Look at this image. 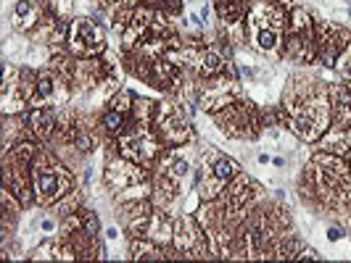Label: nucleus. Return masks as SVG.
I'll return each instance as SVG.
<instances>
[{
  "mask_svg": "<svg viewBox=\"0 0 351 263\" xmlns=\"http://www.w3.org/2000/svg\"><path fill=\"white\" fill-rule=\"evenodd\" d=\"M306 193L322 206H346L351 203V169L343 156L317 153L304 169Z\"/></svg>",
  "mask_w": 351,
  "mask_h": 263,
  "instance_id": "nucleus-1",
  "label": "nucleus"
},
{
  "mask_svg": "<svg viewBox=\"0 0 351 263\" xmlns=\"http://www.w3.org/2000/svg\"><path fill=\"white\" fill-rule=\"evenodd\" d=\"M71 174L51 156V153H37L29 166V184L32 195L40 206H51L64 200L71 190Z\"/></svg>",
  "mask_w": 351,
  "mask_h": 263,
  "instance_id": "nucleus-2",
  "label": "nucleus"
},
{
  "mask_svg": "<svg viewBox=\"0 0 351 263\" xmlns=\"http://www.w3.org/2000/svg\"><path fill=\"white\" fill-rule=\"evenodd\" d=\"M214 119L219 124V129L228 135V137H235V140H254L259 132H262V119H259V111L251 103H230L228 108L217 111Z\"/></svg>",
  "mask_w": 351,
  "mask_h": 263,
  "instance_id": "nucleus-3",
  "label": "nucleus"
},
{
  "mask_svg": "<svg viewBox=\"0 0 351 263\" xmlns=\"http://www.w3.org/2000/svg\"><path fill=\"white\" fill-rule=\"evenodd\" d=\"M154 126H156V137L161 140L164 148H180L182 142L193 137L191 122L185 119L182 108L175 103H158L156 116H154Z\"/></svg>",
  "mask_w": 351,
  "mask_h": 263,
  "instance_id": "nucleus-4",
  "label": "nucleus"
},
{
  "mask_svg": "<svg viewBox=\"0 0 351 263\" xmlns=\"http://www.w3.org/2000/svg\"><path fill=\"white\" fill-rule=\"evenodd\" d=\"M69 48L77 58L88 61V58H98L106 51V35L104 29L93 21V18H74L69 27Z\"/></svg>",
  "mask_w": 351,
  "mask_h": 263,
  "instance_id": "nucleus-5",
  "label": "nucleus"
},
{
  "mask_svg": "<svg viewBox=\"0 0 351 263\" xmlns=\"http://www.w3.org/2000/svg\"><path fill=\"white\" fill-rule=\"evenodd\" d=\"M317 32V61L328 69H333L335 61L341 58V53L351 45V32L338 27V24H330V21H319L315 24Z\"/></svg>",
  "mask_w": 351,
  "mask_h": 263,
  "instance_id": "nucleus-6",
  "label": "nucleus"
},
{
  "mask_svg": "<svg viewBox=\"0 0 351 263\" xmlns=\"http://www.w3.org/2000/svg\"><path fill=\"white\" fill-rule=\"evenodd\" d=\"M172 243H175L177 255H182V258H191V255L201 258L204 253H211L209 234L204 232V227L198 224V219H193L191 213L175 221V237H172Z\"/></svg>",
  "mask_w": 351,
  "mask_h": 263,
  "instance_id": "nucleus-7",
  "label": "nucleus"
},
{
  "mask_svg": "<svg viewBox=\"0 0 351 263\" xmlns=\"http://www.w3.org/2000/svg\"><path fill=\"white\" fill-rule=\"evenodd\" d=\"M66 98H69V92L64 89L61 77L53 71H40L35 77V87H32L27 105L29 108H56L53 103H64Z\"/></svg>",
  "mask_w": 351,
  "mask_h": 263,
  "instance_id": "nucleus-8",
  "label": "nucleus"
},
{
  "mask_svg": "<svg viewBox=\"0 0 351 263\" xmlns=\"http://www.w3.org/2000/svg\"><path fill=\"white\" fill-rule=\"evenodd\" d=\"M148 179V171H145V166L141 163H135V161H130V158H122V161H111L108 163V169H106V187L108 190H114V193H122L127 187H132V184H141Z\"/></svg>",
  "mask_w": 351,
  "mask_h": 263,
  "instance_id": "nucleus-9",
  "label": "nucleus"
},
{
  "mask_svg": "<svg viewBox=\"0 0 351 263\" xmlns=\"http://www.w3.org/2000/svg\"><path fill=\"white\" fill-rule=\"evenodd\" d=\"M238 98V79H209L206 87H201V108L209 111V113H217L222 108H228L230 103H235Z\"/></svg>",
  "mask_w": 351,
  "mask_h": 263,
  "instance_id": "nucleus-10",
  "label": "nucleus"
},
{
  "mask_svg": "<svg viewBox=\"0 0 351 263\" xmlns=\"http://www.w3.org/2000/svg\"><path fill=\"white\" fill-rule=\"evenodd\" d=\"M119 219H122V227L132 234V237H143L145 234V227H148V221H151V203L148 200H124V206L119 210Z\"/></svg>",
  "mask_w": 351,
  "mask_h": 263,
  "instance_id": "nucleus-11",
  "label": "nucleus"
},
{
  "mask_svg": "<svg viewBox=\"0 0 351 263\" xmlns=\"http://www.w3.org/2000/svg\"><path fill=\"white\" fill-rule=\"evenodd\" d=\"M24 124L35 137L48 140L56 129V111L53 108H29V113L24 116Z\"/></svg>",
  "mask_w": 351,
  "mask_h": 263,
  "instance_id": "nucleus-12",
  "label": "nucleus"
},
{
  "mask_svg": "<svg viewBox=\"0 0 351 263\" xmlns=\"http://www.w3.org/2000/svg\"><path fill=\"white\" fill-rule=\"evenodd\" d=\"M143 237H148V240H154L156 245H169L172 243V237H175V221L167 216V213H161V210H154L151 213V221H148V227H145V234Z\"/></svg>",
  "mask_w": 351,
  "mask_h": 263,
  "instance_id": "nucleus-13",
  "label": "nucleus"
},
{
  "mask_svg": "<svg viewBox=\"0 0 351 263\" xmlns=\"http://www.w3.org/2000/svg\"><path fill=\"white\" fill-rule=\"evenodd\" d=\"M254 3L256 0H214V8H217L219 21H225V24H241Z\"/></svg>",
  "mask_w": 351,
  "mask_h": 263,
  "instance_id": "nucleus-14",
  "label": "nucleus"
},
{
  "mask_svg": "<svg viewBox=\"0 0 351 263\" xmlns=\"http://www.w3.org/2000/svg\"><path fill=\"white\" fill-rule=\"evenodd\" d=\"M228 69V64H225V58H222V53L214 51V48H206V51H201V58H198V77L201 79H217V77H222Z\"/></svg>",
  "mask_w": 351,
  "mask_h": 263,
  "instance_id": "nucleus-15",
  "label": "nucleus"
},
{
  "mask_svg": "<svg viewBox=\"0 0 351 263\" xmlns=\"http://www.w3.org/2000/svg\"><path fill=\"white\" fill-rule=\"evenodd\" d=\"M319 145H322V150L325 153H333V156H346L351 150V137H349V129H330L322 140H319Z\"/></svg>",
  "mask_w": 351,
  "mask_h": 263,
  "instance_id": "nucleus-16",
  "label": "nucleus"
},
{
  "mask_svg": "<svg viewBox=\"0 0 351 263\" xmlns=\"http://www.w3.org/2000/svg\"><path fill=\"white\" fill-rule=\"evenodd\" d=\"M251 37H254V45L264 53L278 51L282 45V32L280 29H272V27H262V29H248Z\"/></svg>",
  "mask_w": 351,
  "mask_h": 263,
  "instance_id": "nucleus-17",
  "label": "nucleus"
},
{
  "mask_svg": "<svg viewBox=\"0 0 351 263\" xmlns=\"http://www.w3.org/2000/svg\"><path fill=\"white\" fill-rule=\"evenodd\" d=\"M209 174H211V176H217L219 182H225V184H228L230 179H235V176L241 174V171H238V163H235L232 158L217 156V158H214V161H211Z\"/></svg>",
  "mask_w": 351,
  "mask_h": 263,
  "instance_id": "nucleus-18",
  "label": "nucleus"
},
{
  "mask_svg": "<svg viewBox=\"0 0 351 263\" xmlns=\"http://www.w3.org/2000/svg\"><path fill=\"white\" fill-rule=\"evenodd\" d=\"M14 16L19 21V29H29L37 24V5L32 0H16L14 3Z\"/></svg>",
  "mask_w": 351,
  "mask_h": 263,
  "instance_id": "nucleus-19",
  "label": "nucleus"
},
{
  "mask_svg": "<svg viewBox=\"0 0 351 263\" xmlns=\"http://www.w3.org/2000/svg\"><path fill=\"white\" fill-rule=\"evenodd\" d=\"M101 126H104L108 135H122L124 129H127V122H124V113L119 111H114V108H108L104 116H101Z\"/></svg>",
  "mask_w": 351,
  "mask_h": 263,
  "instance_id": "nucleus-20",
  "label": "nucleus"
},
{
  "mask_svg": "<svg viewBox=\"0 0 351 263\" xmlns=\"http://www.w3.org/2000/svg\"><path fill=\"white\" fill-rule=\"evenodd\" d=\"M135 98H138L135 92H130V89H119V92H117V95L111 98V108H114V111H119V113H124V116H127V113H132V105H135Z\"/></svg>",
  "mask_w": 351,
  "mask_h": 263,
  "instance_id": "nucleus-21",
  "label": "nucleus"
},
{
  "mask_svg": "<svg viewBox=\"0 0 351 263\" xmlns=\"http://www.w3.org/2000/svg\"><path fill=\"white\" fill-rule=\"evenodd\" d=\"M148 8L154 11H161V14H177L182 8V0H145Z\"/></svg>",
  "mask_w": 351,
  "mask_h": 263,
  "instance_id": "nucleus-22",
  "label": "nucleus"
},
{
  "mask_svg": "<svg viewBox=\"0 0 351 263\" xmlns=\"http://www.w3.org/2000/svg\"><path fill=\"white\" fill-rule=\"evenodd\" d=\"M335 69H338V74H341L343 79H351V45L341 53V58L335 61Z\"/></svg>",
  "mask_w": 351,
  "mask_h": 263,
  "instance_id": "nucleus-23",
  "label": "nucleus"
},
{
  "mask_svg": "<svg viewBox=\"0 0 351 263\" xmlns=\"http://www.w3.org/2000/svg\"><path fill=\"white\" fill-rule=\"evenodd\" d=\"M306 258H312V261H319V253H317L315 247H301L299 255H296V261H306Z\"/></svg>",
  "mask_w": 351,
  "mask_h": 263,
  "instance_id": "nucleus-24",
  "label": "nucleus"
},
{
  "mask_svg": "<svg viewBox=\"0 0 351 263\" xmlns=\"http://www.w3.org/2000/svg\"><path fill=\"white\" fill-rule=\"evenodd\" d=\"M330 243H338V240H343L346 237V232H343V227H328V234H325Z\"/></svg>",
  "mask_w": 351,
  "mask_h": 263,
  "instance_id": "nucleus-25",
  "label": "nucleus"
},
{
  "mask_svg": "<svg viewBox=\"0 0 351 263\" xmlns=\"http://www.w3.org/2000/svg\"><path fill=\"white\" fill-rule=\"evenodd\" d=\"M106 237H108V240H117V237H119V229H106Z\"/></svg>",
  "mask_w": 351,
  "mask_h": 263,
  "instance_id": "nucleus-26",
  "label": "nucleus"
},
{
  "mask_svg": "<svg viewBox=\"0 0 351 263\" xmlns=\"http://www.w3.org/2000/svg\"><path fill=\"white\" fill-rule=\"evenodd\" d=\"M106 3H111V5H132L135 0H106Z\"/></svg>",
  "mask_w": 351,
  "mask_h": 263,
  "instance_id": "nucleus-27",
  "label": "nucleus"
},
{
  "mask_svg": "<svg viewBox=\"0 0 351 263\" xmlns=\"http://www.w3.org/2000/svg\"><path fill=\"white\" fill-rule=\"evenodd\" d=\"M343 158H346V163H349V169H351V150H349V153H346Z\"/></svg>",
  "mask_w": 351,
  "mask_h": 263,
  "instance_id": "nucleus-28",
  "label": "nucleus"
}]
</instances>
